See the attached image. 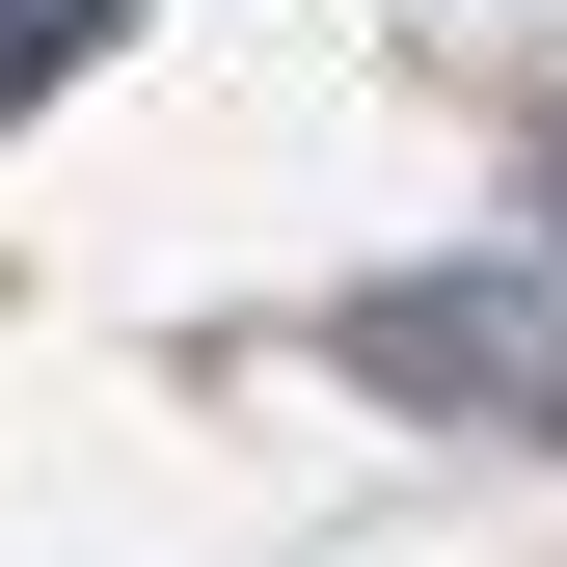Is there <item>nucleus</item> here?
<instances>
[{
	"mask_svg": "<svg viewBox=\"0 0 567 567\" xmlns=\"http://www.w3.org/2000/svg\"><path fill=\"white\" fill-rule=\"evenodd\" d=\"M324 351L379 405H433V433H567V298L540 270H351Z\"/></svg>",
	"mask_w": 567,
	"mask_h": 567,
	"instance_id": "obj_1",
	"label": "nucleus"
},
{
	"mask_svg": "<svg viewBox=\"0 0 567 567\" xmlns=\"http://www.w3.org/2000/svg\"><path fill=\"white\" fill-rule=\"evenodd\" d=\"M540 244H567V163H540Z\"/></svg>",
	"mask_w": 567,
	"mask_h": 567,
	"instance_id": "obj_2",
	"label": "nucleus"
}]
</instances>
